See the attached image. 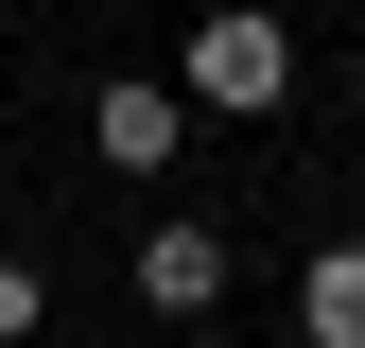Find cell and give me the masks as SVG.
<instances>
[{"mask_svg": "<svg viewBox=\"0 0 365 348\" xmlns=\"http://www.w3.org/2000/svg\"><path fill=\"white\" fill-rule=\"evenodd\" d=\"M140 314H226V227H192V209H174V227H140Z\"/></svg>", "mask_w": 365, "mask_h": 348, "instance_id": "cell-3", "label": "cell"}, {"mask_svg": "<svg viewBox=\"0 0 365 348\" xmlns=\"http://www.w3.org/2000/svg\"><path fill=\"white\" fill-rule=\"evenodd\" d=\"M296 348H365V244H313V279H296Z\"/></svg>", "mask_w": 365, "mask_h": 348, "instance_id": "cell-4", "label": "cell"}, {"mask_svg": "<svg viewBox=\"0 0 365 348\" xmlns=\"http://www.w3.org/2000/svg\"><path fill=\"white\" fill-rule=\"evenodd\" d=\"M35 314H53V279H35V261H18V244H0V348H18Z\"/></svg>", "mask_w": 365, "mask_h": 348, "instance_id": "cell-5", "label": "cell"}, {"mask_svg": "<svg viewBox=\"0 0 365 348\" xmlns=\"http://www.w3.org/2000/svg\"><path fill=\"white\" fill-rule=\"evenodd\" d=\"M174 105H192V122H279V105H296V35L261 18V0L192 18V53H174Z\"/></svg>", "mask_w": 365, "mask_h": 348, "instance_id": "cell-1", "label": "cell"}, {"mask_svg": "<svg viewBox=\"0 0 365 348\" xmlns=\"http://www.w3.org/2000/svg\"><path fill=\"white\" fill-rule=\"evenodd\" d=\"M87 140H105V174H174V157H192V105H174V70L87 87Z\"/></svg>", "mask_w": 365, "mask_h": 348, "instance_id": "cell-2", "label": "cell"}]
</instances>
